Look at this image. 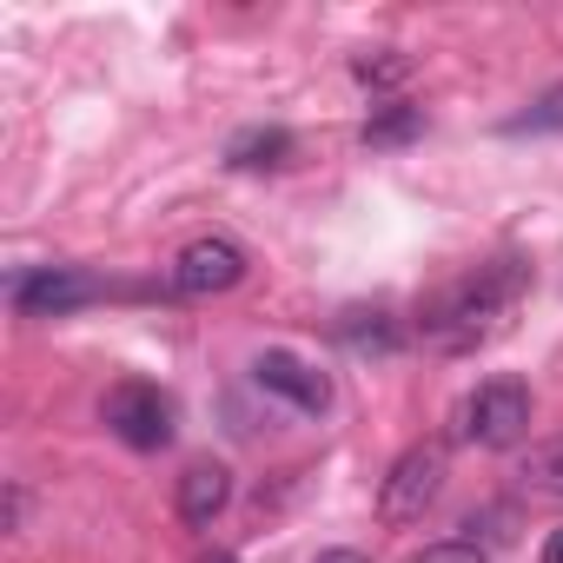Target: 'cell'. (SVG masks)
<instances>
[{
    "label": "cell",
    "mask_w": 563,
    "mask_h": 563,
    "mask_svg": "<svg viewBox=\"0 0 563 563\" xmlns=\"http://www.w3.org/2000/svg\"><path fill=\"white\" fill-rule=\"evenodd\" d=\"M523 286H530V265H523V258H490V265L451 278V286L424 306V319H418L424 345L444 352V358H464V352L490 345V339L510 325Z\"/></svg>",
    "instance_id": "6da1fadb"
},
{
    "label": "cell",
    "mask_w": 563,
    "mask_h": 563,
    "mask_svg": "<svg viewBox=\"0 0 563 563\" xmlns=\"http://www.w3.org/2000/svg\"><path fill=\"white\" fill-rule=\"evenodd\" d=\"M444 477H451V457H444L438 438L398 451V464H391L385 484H378V517H385V523H418V517L444 497Z\"/></svg>",
    "instance_id": "7a4b0ae2"
},
{
    "label": "cell",
    "mask_w": 563,
    "mask_h": 563,
    "mask_svg": "<svg viewBox=\"0 0 563 563\" xmlns=\"http://www.w3.org/2000/svg\"><path fill=\"white\" fill-rule=\"evenodd\" d=\"M100 418H107V431H113L126 451H166V444H173V398H166L159 385H146V378L113 385L107 405H100Z\"/></svg>",
    "instance_id": "3957f363"
},
{
    "label": "cell",
    "mask_w": 563,
    "mask_h": 563,
    "mask_svg": "<svg viewBox=\"0 0 563 563\" xmlns=\"http://www.w3.org/2000/svg\"><path fill=\"white\" fill-rule=\"evenodd\" d=\"M464 438L484 444V451H510L530 438V391L517 378H484L471 398H464Z\"/></svg>",
    "instance_id": "277c9868"
},
{
    "label": "cell",
    "mask_w": 563,
    "mask_h": 563,
    "mask_svg": "<svg viewBox=\"0 0 563 563\" xmlns=\"http://www.w3.org/2000/svg\"><path fill=\"white\" fill-rule=\"evenodd\" d=\"M239 278H245V245H232L225 232H199L173 258V292L179 299H219V292L239 286Z\"/></svg>",
    "instance_id": "5b68a950"
},
{
    "label": "cell",
    "mask_w": 563,
    "mask_h": 563,
    "mask_svg": "<svg viewBox=\"0 0 563 563\" xmlns=\"http://www.w3.org/2000/svg\"><path fill=\"white\" fill-rule=\"evenodd\" d=\"M107 286L93 272H74V265H41V272H21L14 286H8V299H14V312L21 319H60V312H80V306H93Z\"/></svg>",
    "instance_id": "8992f818"
},
{
    "label": "cell",
    "mask_w": 563,
    "mask_h": 563,
    "mask_svg": "<svg viewBox=\"0 0 563 563\" xmlns=\"http://www.w3.org/2000/svg\"><path fill=\"white\" fill-rule=\"evenodd\" d=\"M252 385L272 391V398H286L292 411H312V418L332 405V378L312 372V365L292 358V352H258V358H252Z\"/></svg>",
    "instance_id": "52a82bcc"
},
{
    "label": "cell",
    "mask_w": 563,
    "mask_h": 563,
    "mask_svg": "<svg viewBox=\"0 0 563 563\" xmlns=\"http://www.w3.org/2000/svg\"><path fill=\"white\" fill-rule=\"evenodd\" d=\"M225 504H232V471H225L219 457L186 464V477H179V523L212 530V517H219Z\"/></svg>",
    "instance_id": "ba28073f"
},
{
    "label": "cell",
    "mask_w": 563,
    "mask_h": 563,
    "mask_svg": "<svg viewBox=\"0 0 563 563\" xmlns=\"http://www.w3.org/2000/svg\"><path fill=\"white\" fill-rule=\"evenodd\" d=\"M292 153H299V140H292L286 126H245V133L225 140V166H232V173H272V166H292Z\"/></svg>",
    "instance_id": "9c48e42d"
},
{
    "label": "cell",
    "mask_w": 563,
    "mask_h": 563,
    "mask_svg": "<svg viewBox=\"0 0 563 563\" xmlns=\"http://www.w3.org/2000/svg\"><path fill=\"white\" fill-rule=\"evenodd\" d=\"M517 477H523V490H530V497L563 504V438H537V444L523 451Z\"/></svg>",
    "instance_id": "30bf717a"
},
{
    "label": "cell",
    "mask_w": 563,
    "mask_h": 563,
    "mask_svg": "<svg viewBox=\"0 0 563 563\" xmlns=\"http://www.w3.org/2000/svg\"><path fill=\"white\" fill-rule=\"evenodd\" d=\"M418 133H424V107H405V100L378 107V113L358 126V140H365L372 153H385V146H405V140H418Z\"/></svg>",
    "instance_id": "8fae6325"
},
{
    "label": "cell",
    "mask_w": 563,
    "mask_h": 563,
    "mask_svg": "<svg viewBox=\"0 0 563 563\" xmlns=\"http://www.w3.org/2000/svg\"><path fill=\"white\" fill-rule=\"evenodd\" d=\"M543 133H563V80H556V87H543L523 113H510V120H504V140H543Z\"/></svg>",
    "instance_id": "7c38bea8"
},
{
    "label": "cell",
    "mask_w": 563,
    "mask_h": 563,
    "mask_svg": "<svg viewBox=\"0 0 563 563\" xmlns=\"http://www.w3.org/2000/svg\"><path fill=\"white\" fill-rule=\"evenodd\" d=\"M352 80H358V87H372V93H391V87H405V80H411V54H398V47L358 54V60H352Z\"/></svg>",
    "instance_id": "4fadbf2b"
},
{
    "label": "cell",
    "mask_w": 563,
    "mask_h": 563,
    "mask_svg": "<svg viewBox=\"0 0 563 563\" xmlns=\"http://www.w3.org/2000/svg\"><path fill=\"white\" fill-rule=\"evenodd\" d=\"M339 339H345L352 352H378V358L398 352V325H391L385 312H345V319H339Z\"/></svg>",
    "instance_id": "5bb4252c"
},
{
    "label": "cell",
    "mask_w": 563,
    "mask_h": 563,
    "mask_svg": "<svg viewBox=\"0 0 563 563\" xmlns=\"http://www.w3.org/2000/svg\"><path fill=\"white\" fill-rule=\"evenodd\" d=\"M405 563H490V556H484V543H477V537H438V543L411 550Z\"/></svg>",
    "instance_id": "9a60e30c"
},
{
    "label": "cell",
    "mask_w": 563,
    "mask_h": 563,
    "mask_svg": "<svg viewBox=\"0 0 563 563\" xmlns=\"http://www.w3.org/2000/svg\"><path fill=\"white\" fill-rule=\"evenodd\" d=\"M21 517H27V490L8 484V530H21Z\"/></svg>",
    "instance_id": "2e32d148"
},
{
    "label": "cell",
    "mask_w": 563,
    "mask_h": 563,
    "mask_svg": "<svg viewBox=\"0 0 563 563\" xmlns=\"http://www.w3.org/2000/svg\"><path fill=\"white\" fill-rule=\"evenodd\" d=\"M537 563H563V530H550V537H543V556H537Z\"/></svg>",
    "instance_id": "e0dca14e"
},
{
    "label": "cell",
    "mask_w": 563,
    "mask_h": 563,
    "mask_svg": "<svg viewBox=\"0 0 563 563\" xmlns=\"http://www.w3.org/2000/svg\"><path fill=\"white\" fill-rule=\"evenodd\" d=\"M319 563H372L365 550H319Z\"/></svg>",
    "instance_id": "ac0fdd59"
},
{
    "label": "cell",
    "mask_w": 563,
    "mask_h": 563,
    "mask_svg": "<svg viewBox=\"0 0 563 563\" xmlns=\"http://www.w3.org/2000/svg\"><path fill=\"white\" fill-rule=\"evenodd\" d=\"M206 563H239V556H225V550H212V556H206Z\"/></svg>",
    "instance_id": "d6986e66"
}]
</instances>
